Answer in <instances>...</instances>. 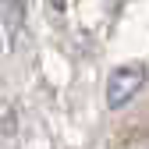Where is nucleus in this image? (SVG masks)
<instances>
[{
    "label": "nucleus",
    "instance_id": "obj_1",
    "mask_svg": "<svg viewBox=\"0 0 149 149\" xmlns=\"http://www.w3.org/2000/svg\"><path fill=\"white\" fill-rule=\"evenodd\" d=\"M146 82H149V68H146V64H139V61L117 64L114 71H110V78H107V107H110V110L128 107V103L142 92Z\"/></svg>",
    "mask_w": 149,
    "mask_h": 149
},
{
    "label": "nucleus",
    "instance_id": "obj_2",
    "mask_svg": "<svg viewBox=\"0 0 149 149\" xmlns=\"http://www.w3.org/2000/svg\"><path fill=\"white\" fill-rule=\"evenodd\" d=\"M135 149H149V146H135Z\"/></svg>",
    "mask_w": 149,
    "mask_h": 149
}]
</instances>
